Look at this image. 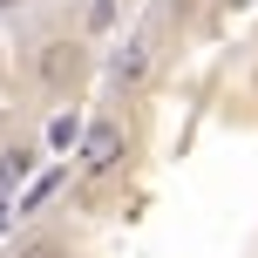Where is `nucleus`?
<instances>
[{
	"instance_id": "obj_1",
	"label": "nucleus",
	"mask_w": 258,
	"mask_h": 258,
	"mask_svg": "<svg viewBox=\"0 0 258 258\" xmlns=\"http://www.w3.org/2000/svg\"><path fill=\"white\" fill-rule=\"evenodd\" d=\"M82 177H109V170L122 163V150H129V129L122 116H95V122H82Z\"/></svg>"
},
{
	"instance_id": "obj_2",
	"label": "nucleus",
	"mask_w": 258,
	"mask_h": 258,
	"mask_svg": "<svg viewBox=\"0 0 258 258\" xmlns=\"http://www.w3.org/2000/svg\"><path fill=\"white\" fill-rule=\"evenodd\" d=\"M75 68H82V41H48V48H41V61H34V75L48 82V89H68V82H75Z\"/></svg>"
},
{
	"instance_id": "obj_3",
	"label": "nucleus",
	"mask_w": 258,
	"mask_h": 258,
	"mask_svg": "<svg viewBox=\"0 0 258 258\" xmlns=\"http://www.w3.org/2000/svg\"><path fill=\"white\" fill-rule=\"evenodd\" d=\"M109 75H116V89H136V82L143 75H150V41H122V54H116V61H109Z\"/></svg>"
},
{
	"instance_id": "obj_4",
	"label": "nucleus",
	"mask_w": 258,
	"mask_h": 258,
	"mask_svg": "<svg viewBox=\"0 0 258 258\" xmlns=\"http://www.w3.org/2000/svg\"><path fill=\"white\" fill-rule=\"evenodd\" d=\"M48 143H54V150H75V143H82V116H54L48 122Z\"/></svg>"
},
{
	"instance_id": "obj_5",
	"label": "nucleus",
	"mask_w": 258,
	"mask_h": 258,
	"mask_svg": "<svg viewBox=\"0 0 258 258\" xmlns=\"http://www.w3.org/2000/svg\"><path fill=\"white\" fill-rule=\"evenodd\" d=\"M14 258H68V245H54V238H34V245H21Z\"/></svg>"
},
{
	"instance_id": "obj_6",
	"label": "nucleus",
	"mask_w": 258,
	"mask_h": 258,
	"mask_svg": "<svg viewBox=\"0 0 258 258\" xmlns=\"http://www.w3.org/2000/svg\"><path fill=\"white\" fill-rule=\"evenodd\" d=\"M109 21H116V0H95V7H89V27H109Z\"/></svg>"
},
{
	"instance_id": "obj_7",
	"label": "nucleus",
	"mask_w": 258,
	"mask_h": 258,
	"mask_svg": "<svg viewBox=\"0 0 258 258\" xmlns=\"http://www.w3.org/2000/svg\"><path fill=\"white\" fill-rule=\"evenodd\" d=\"M7 7H21V0H0V14H7Z\"/></svg>"
}]
</instances>
